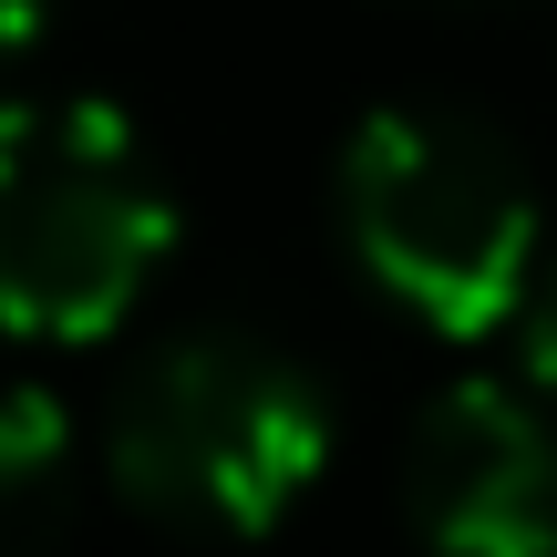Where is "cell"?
Returning a JSON list of instances; mask_svg holds the SVG:
<instances>
[{
	"mask_svg": "<svg viewBox=\"0 0 557 557\" xmlns=\"http://www.w3.org/2000/svg\"><path fill=\"white\" fill-rule=\"evenodd\" d=\"M517 331H527V372H537L547 393H557V248H537V278H527Z\"/></svg>",
	"mask_w": 557,
	"mask_h": 557,
	"instance_id": "8992f818",
	"label": "cell"
},
{
	"mask_svg": "<svg viewBox=\"0 0 557 557\" xmlns=\"http://www.w3.org/2000/svg\"><path fill=\"white\" fill-rule=\"evenodd\" d=\"M341 227L361 269L444 341H485L527 310L537 186L517 145L455 103H382L341 145Z\"/></svg>",
	"mask_w": 557,
	"mask_h": 557,
	"instance_id": "7a4b0ae2",
	"label": "cell"
},
{
	"mask_svg": "<svg viewBox=\"0 0 557 557\" xmlns=\"http://www.w3.org/2000/svg\"><path fill=\"white\" fill-rule=\"evenodd\" d=\"M331 455V403L248 331H186L135 361L103 413V475L176 537H269Z\"/></svg>",
	"mask_w": 557,
	"mask_h": 557,
	"instance_id": "6da1fadb",
	"label": "cell"
},
{
	"mask_svg": "<svg viewBox=\"0 0 557 557\" xmlns=\"http://www.w3.org/2000/svg\"><path fill=\"white\" fill-rule=\"evenodd\" d=\"M176 248L156 156L114 103H0V331L103 341Z\"/></svg>",
	"mask_w": 557,
	"mask_h": 557,
	"instance_id": "3957f363",
	"label": "cell"
},
{
	"mask_svg": "<svg viewBox=\"0 0 557 557\" xmlns=\"http://www.w3.org/2000/svg\"><path fill=\"white\" fill-rule=\"evenodd\" d=\"M83 506V444L52 393H0V557H62Z\"/></svg>",
	"mask_w": 557,
	"mask_h": 557,
	"instance_id": "5b68a950",
	"label": "cell"
},
{
	"mask_svg": "<svg viewBox=\"0 0 557 557\" xmlns=\"http://www.w3.org/2000/svg\"><path fill=\"white\" fill-rule=\"evenodd\" d=\"M32 21H41V0H0V52H21V41H32Z\"/></svg>",
	"mask_w": 557,
	"mask_h": 557,
	"instance_id": "52a82bcc",
	"label": "cell"
},
{
	"mask_svg": "<svg viewBox=\"0 0 557 557\" xmlns=\"http://www.w3.org/2000/svg\"><path fill=\"white\" fill-rule=\"evenodd\" d=\"M403 506L434 557H557V434L506 382H444L403 455Z\"/></svg>",
	"mask_w": 557,
	"mask_h": 557,
	"instance_id": "277c9868",
	"label": "cell"
}]
</instances>
